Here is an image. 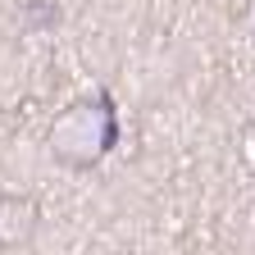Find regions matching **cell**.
Segmentation results:
<instances>
[{
    "mask_svg": "<svg viewBox=\"0 0 255 255\" xmlns=\"http://www.w3.org/2000/svg\"><path fill=\"white\" fill-rule=\"evenodd\" d=\"M41 228V205L27 191H5L0 196V251L27 246Z\"/></svg>",
    "mask_w": 255,
    "mask_h": 255,
    "instance_id": "7a4b0ae2",
    "label": "cell"
},
{
    "mask_svg": "<svg viewBox=\"0 0 255 255\" xmlns=\"http://www.w3.org/2000/svg\"><path fill=\"white\" fill-rule=\"evenodd\" d=\"M114 132H119L114 105L105 101V96H91V101L64 105L50 119L46 150H50V159H59L64 169H91V164H101V159L110 155Z\"/></svg>",
    "mask_w": 255,
    "mask_h": 255,
    "instance_id": "6da1fadb",
    "label": "cell"
}]
</instances>
